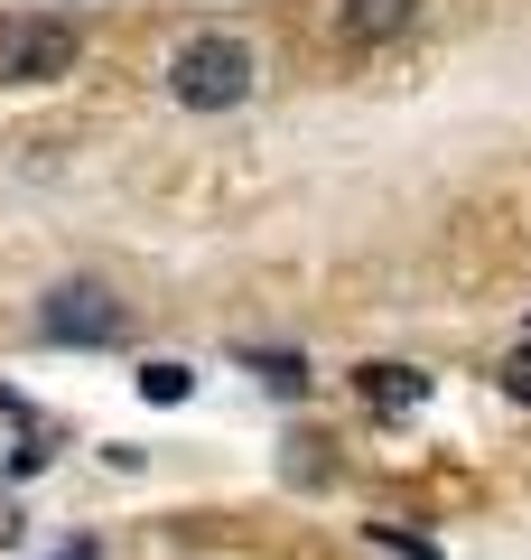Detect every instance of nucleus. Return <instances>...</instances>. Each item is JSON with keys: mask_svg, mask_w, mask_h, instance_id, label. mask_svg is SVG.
I'll use <instances>...</instances> for the list:
<instances>
[{"mask_svg": "<svg viewBox=\"0 0 531 560\" xmlns=\"http://www.w3.org/2000/svg\"><path fill=\"white\" fill-rule=\"evenodd\" d=\"M38 337L47 346H121L131 337V308H121L103 280H57L38 300Z\"/></svg>", "mask_w": 531, "mask_h": 560, "instance_id": "7ed1b4c3", "label": "nucleus"}, {"mask_svg": "<svg viewBox=\"0 0 531 560\" xmlns=\"http://www.w3.org/2000/svg\"><path fill=\"white\" fill-rule=\"evenodd\" d=\"M411 20H420V0H345V10H335L345 47H382V38H401Z\"/></svg>", "mask_w": 531, "mask_h": 560, "instance_id": "39448f33", "label": "nucleus"}, {"mask_svg": "<svg viewBox=\"0 0 531 560\" xmlns=\"http://www.w3.org/2000/svg\"><path fill=\"white\" fill-rule=\"evenodd\" d=\"M168 94L187 103V113H234L243 94H252V47L224 38V28H205V38H187L168 57Z\"/></svg>", "mask_w": 531, "mask_h": 560, "instance_id": "f257e3e1", "label": "nucleus"}, {"mask_svg": "<svg viewBox=\"0 0 531 560\" xmlns=\"http://www.w3.org/2000/svg\"><path fill=\"white\" fill-rule=\"evenodd\" d=\"M57 560H94V541H66V551H57Z\"/></svg>", "mask_w": 531, "mask_h": 560, "instance_id": "1a4fd4ad", "label": "nucleus"}, {"mask_svg": "<svg viewBox=\"0 0 531 560\" xmlns=\"http://www.w3.org/2000/svg\"><path fill=\"white\" fill-rule=\"evenodd\" d=\"M494 383H504V393H512V401L531 411V346H512V355H504V374H494Z\"/></svg>", "mask_w": 531, "mask_h": 560, "instance_id": "6e6552de", "label": "nucleus"}, {"mask_svg": "<svg viewBox=\"0 0 531 560\" xmlns=\"http://www.w3.org/2000/svg\"><path fill=\"white\" fill-rule=\"evenodd\" d=\"M187 383H197V374H187V364H168V355L140 364V401H187Z\"/></svg>", "mask_w": 531, "mask_h": 560, "instance_id": "0eeeda50", "label": "nucleus"}, {"mask_svg": "<svg viewBox=\"0 0 531 560\" xmlns=\"http://www.w3.org/2000/svg\"><path fill=\"white\" fill-rule=\"evenodd\" d=\"M252 374H261V383H271V393H280V401H298V393H308V364H298V355H290V346H280V355H252Z\"/></svg>", "mask_w": 531, "mask_h": 560, "instance_id": "423d86ee", "label": "nucleus"}, {"mask_svg": "<svg viewBox=\"0 0 531 560\" xmlns=\"http://www.w3.org/2000/svg\"><path fill=\"white\" fill-rule=\"evenodd\" d=\"M354 393H364V411H374V420H411L420 401H429V374H420V364H364Z\"/></svg>", "mask_w": 531, "mask_h": 560, "instance_id": "20e7f679", "label": "nucleus"}, {"mask_svg": "<svg viewBox=\"0 0 531 560\" xmlns=\"http://www.w3.org/2000/svg\"><path fill=\"white\" fill-rule=\"evenodd\" d=\"M84 38L75 20H57V10H20V20H0V84H57L75 75Z\"/></svg>", "mask_w": 531, "mask_h": 560, "instance_id": "f03ea898", "label": "nucleus"}]
</instances>
